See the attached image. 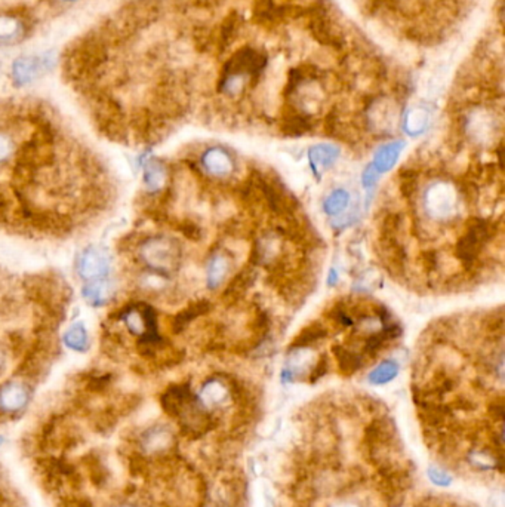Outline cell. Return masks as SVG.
Instances as JSON below:
<instances>
[{
    "mask_svg": "<svg viewBox=\"0 0 505 507\" xmlns=\"http://www.w3.org/2000/svg\"><path fill=\"white\" fill-rule=\"evenodd\" d=\"M495 232H497V227L489 220L471 218L469 221V227H467L465 233L458 239L455 248L456 257L460 258L464 267L470 269L471 266H474L483 248L489 244Z\"/></svg>",
    "mask_w": 505,
    "mask_h": 507,
    "instance_id": "cell-1",
    "label": "cell"
},
{
    "mask_svg": "<svg viewBox=\"0 0 505 507\" xmlns=\"http://www.w3.org/2000/svg\"><path fill=\"white\" fill-rule=\"evenodd\" d=\"M57 52L48 51L36 57H18L12 62V80L16 86L30 85L57 66Z\"/></svg>",
    "mask_w": 505,
    "mask_h": 507,
    "instance_id": "cell-2",
    "label": "cell"
},
{
    "mask_svg": "<svg viewBox=\"0 0 505 507\" xmlns=\"http://www.w3.org/2000/svg\"><path fill=\"white\" fill-rule=\"evenodd\" d=\"M137 449L145 458L163 457L175 447V435L166 424H153L135 438Z\"/></svg>",
    "mask_w": 505,
    "mask_h": 507,
    "instance_id": "cell-3",
    "label": "cell"
},
{
    "mask_svg": "<svg viewBox=\"0 0 505 507\" xmlns=\"http://www.w3.org/2000/svg\"><path fill=\"white\" fill-rule=\"evenodd\" d=\"M139 254H141L143 261L152 267L153 270H169L178 261V255H180V250L176 248L175 244L169 242L167 239L163 237H153L148 239L143 245L141 250H139Z\"/></svg>",
    "mask_w": 505,
    "mask_h": 507,
    "instance_id": "cell-4",
    "label": "cell"
},
{
    "mask_svg": "<svg viewBox=\"0 0 505 507\" xmlns=\"http://www.w3.org/2000/svg\"><path fill=\"white\" fill-rule=\"evenodd\" d=\"M102 57H104V52H102L99 45L85 40L82 45L71 48L70 54L65 57L67 58L65 60V67L71 75L82 76L83 73L97 69L102 61Z\"/></svg>",
    "mask_w": 505,
    "mask_h": 507,
    "instance_id": "cell-5",
    "label": "cell"
},
{
    "mask_svg": "<svg viewBox=\"0 0 505 507\" xmlns=\"http://www.w3.org/2000/svg\"><path fill=\"white\" fill-rule=\"evenodd\" d=\"M32 399L29 386L21 381H8L0 386V411L5 416L21 412Z\"/></svg>",
    "mask_w": 505,
    "mask_h": 507,
    "instance_id": "cell-6",
    "label": "cell"
},
{
    "mask_svg": "<svg viewBox=\"0 0 505 507\" xmlns=\"http://www.w3.org/2000/svg\"><path fill=\"white\" fill-rule=\"evenodd\" d=\"M110 261L104 251L99 248L89 246L88 250L83 251L78 263V272L83 279L86 281H97L102 279L108 274Z\"/></svg>",
    "mask_w": 505,
    "mask_h": 507,
    "instance_id": "cell-7",
    "label": "cell"
},
{
    "mask_svg": "<svg viewBox=\"0 0 505 507\" xmlns=\"http://www.w3.org/2000/svg\"><path fill=\"white\" fill-rule=\"evenodd\" d=\"M212 309V304L208 300H199L189 304L185 309L176 313L172 319V331L174 334H181L183 331L189 327L194 319L207 315Z\"/></svg>",
    "mask_w": 505,
    "mask_h": 507,
    "instance_id": "cell-8",
    "label": "cell"
},
{
    "mask_svg": "<svg viewBox=\"0 0 505 507\" xmlns=\"http://www.w3.org/2000/svg\"><path fill=\"white\" fill-rule=\"evenodd\" d=\"M313 129V121L308 115L298 113L296 110L283 115L280 121V131L286 137H301Z\"/></svg>",
    "mask_w": 505,
    "mask_h": 507,
    "instance_id": "cell-9",
    "label": "cell"
},
{
    "mask_svg": "<svg viewBox=\"0 0 505 507\" xmlns=\"http://www.w3.org/2000/svg\"><path fill=\"white\" fill-rule=\"evenodd\" d=\"M113 294H115L113 285L104 279L92 281L91 283L83 287V297H85L86 301L92 304V306H102V304L108 303L111 297H113Z\"/></svg>",
    "mask_w": 505,
    "mask_h": 507,
    "instance_id": "cell-10",
    "label": "cell"
},
{
    "mask_svg": "<svg viewBox=\"0 0 505 507\" xmlns=\"http://www.w3.org/2000/svg\"><path fill=\"white\" fill-rule=\"evenodd\" d=\"M83 460H85L86 472L91 482L98 488L107 486V484L110 482V470L106 466V463L102 462L101 456L97 454L95 451H92V453H89Z\"/></svg>",
    "mask_w": 505,
    "mask_h": 507,
    "instance_id": "cell-11",
    "label": "cell"
},
{
    "mask_svg": "<svg viewBox=\"0 0 505 507\" xmlns=\"http://www.w3.org/2000/svg\"><path fill=\"white\" fill-rule=\"evenodd\" d=\"M24 24L12 15H0V45L20 42L24 36Z\"/></svg>",
    "mask_w": 505,
    "mask_h": 507,
    "instance_id": "cell-12",
    "label": "cell"
},
{
    "mask_svg": "<svg viewBox=\"0 0 505 507\" xmlns=\"http://www.w3.org/2000/svg\"><path fill=\"white\" fill-rule=\"evenodd\" d=\"M333 355H335L336 362H338L340 371L345 375H351L354 373H357L363 366V357L359 353L353 352V350L350 349H345L344 346H335Z\"/></svg>",
    "mask_w": 505,
    "mask_h": 507,
    "instance_id": "cell-13",
    "label": "cell"
},
{
    "mask_svg": "<svg viewBox=\"0 0 505 507\" xmlns=\"http://www.w3.org/2000/svg\"><path fill=\"white\" fill-rule=\"evenodd\" d=\"M326 335H327V329L322 324H319V322H317V324H312L307 328H304L301 333L295 337L292 343L289 344V350H296V349H304L308 346H313L314 343H317V341L323 340Z\"/></svg>",
    "mask_w": 505,
    "mask_h": 507,
    "instance_id": "cell-14",
    "label": "cell"
},
{
    "mask_svg": "<svg viewBox=\"0 0 505 507\" xmlns=\"http://www.w3.org/2000/svg\"><path fill=\"white\" fill-rule=\"evenodd\" d=\"M401 145H403V143H391L378 150L375 156V162H373V167H375L378 172L388 171L392 165L396 163L397 156L401 150Z\"/></svg>",
    "mask_w": 505,
    "mask_h": 507,
    "instance_id": "cell-15",
    "label": "cell"
},
{
    "mask_svg": "<svg viewBox=\"0 0 505 507\" xmlns=\"http://www.w3.org/2000/svg\"><path fill=\"white\" fill-rule=\"evenodd\" d=\"M166 181V169L162 162L152 161L145 165L144 169V182L148 189L158 190Z\"/></svg>",
    "mask_w": 505,
    "mask_h": 507,
    "instance_id": "cell-16",
    "label": "cell"
},
{
    "mask_svg": "<svg viewBox=\"0 0 505 507\" xmlns=\"http://www.w3.org/2000/svg\"><path fill=\"white\" fill-rule=\"evenodd\" d=\"M252 282H254V273H252L250 270H242L236 278L230 282L226 292H224V297L231 298V300L242 297L243 292H246V290L250 287Z\"/></svg>",
    "mask_w": 505,
    "mask_h": 507,
    "instance_id": "cell-17",
    "label": "cell"
},
{
    "mask_svg": "<svg viewBox=\"0 0 505 507\" xmlns=\"http://www.w3.org/2000/svg\"><path fill=\"white\" fill-rule=\"evenodd\" d=\"M397 373H399V365L392 361H386L371 373L369 381L372 384H386L395 379Z\"/></svg>",
    "mask_w": 505,
    "mask_h": 507,
    "instance_id": "cell-18",
    "label": "cell"
},
{
    "mask_svg": "<svg viewBox=\"0 0 505 507\" xmlns=\"http://www.w3.org/2000/svg\"><path fill=\"white\" fill-rule=\"evenodd\" d=\"M64 341L70 349L78 350V352H83V350H86V346H88L86 329L82 325H73L67 333H65Z\"/></svg>",
    "mask_w": 505,
    "mask_h": 507,
    "instance_id": "cell-19",
    "label": "cell"
},
{
    "mask_svg": "<svg viewBox=\"0 0 505 507\" xmlns=\"http://www.w3.org/2000/svg\"><path fill=\"white\" fill-rule=\"evenodd\" d=\"M349 193L345 190H336L325 202V212L329 215H335L341 212L349 204Z\"/></svg>",
    "mask_w": 505,
    "mask_h": 507,
    "instance_id": "cell-20",
    "label": "cell"
},
{
    "mask_svg": "<svg viewBox=\"0 0 505 507\" xmlns=\"http://www.w3.org/2000/svg\"><path fill=\"white\" fill-rule=\"evenodd\" d=\"M203 163L213 174H224L227 171V159L224 158L222 152L218 149H212L204 154Z\"/></svg>",
    "mask_w": 505,
    "mask_h": 507,
    "instance_id": "cell-21",
    "label": "cell"
},
{
    "mask_svg": "<svg viewBox=\"0 0 505 507\" xmlns=\"http://www.w3.org/2000/svg\"><path fill=\"white\" fill-rule=\"evenodd\" d=\"M400 190L405 196L414 195L416 190V175L412 169H401L400 172Z\"/></svg>",
    "mask_w": 505,
    "mask_h": 507,
    "instance_id": "cell-22",
    "label": "cell"
},
{
    "mask_svg": "<svg viewBox=\"0 0 505 507\" xmlns=\"http://www.w3.org/2000/svg\"><path fill=\"white\" fill-rule=\"evenodd\" d=\"M310 156L313 161L322 162L325 165H327L329 162H332L336 156H338V150L333 149V147H327V145H317L314 149L310 150Z\"/></svg>",
    "mask_w": 505,
    "mask_h": 507,
    "instance_id": "cell-23",
    "label": "cell"
},
{
    "mask_svg": "<svg viewBox=\"0 0 505 507\" xmlns=\"http://www.w3.org/2000/svg\"><path fill=\"white\" fill-rule=\"evenodd\" d=\"M224 272H226V263L222 258H213L209 267V285L211 287H217L220 283Z\"/></svg>",
    "mask_w": 505,
    "mask_h": 507,
    "instance_id": "cell-24",
    "label": "cell"
},
{
    "mask_svg": "<svg viewBox=\"0 0 505 507\" xmlns=\"http://www.w3.org/2000/svg\"><path fill=\"white\" fill-rule=\"evenodd\" d=\"M14 154V140L11 135L0 132V163L6 162Z\"/></svg>",
    "mask_w": 505,
    "mask_h": 507,
    "instance_id": "cell-25",
    "label": "cell"
},
{
    "mask_svg": "<svg viewBox=\"0 0 505 507\" xmlns=\"http://www.w3.org/2000/svg\"><path fill=\"white\" fill-rule=\"evenodd\" d=\"M60 507H95L88 497L67 495L60 500Z\"/></svg>",
    "mask_w": 505,
    "mask_h": 507,
    "instance_id": "cell-26",
    "label": "cell"
},
{
    "mask_svg": "<svg viewBox=\"0 0 505 507\" xmlns=\"http://www.w3.org/2000/svg\"><path fill=\"white\" fill-rule=\"evenodd\" d=\"M428 477L432 479V482L438 485V486H447L449 484L452 482V477L449 476L445 470L438 469V467H432L428 470Z\"/></svg>",
    "mask_w": 505,
    "mask_h": 507,
    "instance_id": "cell-27",
    "label": "cell"
},
{
    "mask_svg": "<svg viewBox=\"0 0 505 507\" xmlns=\"http://www.w3.org/2000/svg\"><path fill=\"white\" fill-rule=\"evenodd\" d=\"M327 371V356L326 355H322L319 362H317V365L313 368L312 371V375H310V381L314 383L320 379V377H323Z\"/></svg>",
    "mask_w": 505,
    "mask_h": 507,
    "instance_id": "cell-28",
    "label": "cell"
},
{
    "mask_svg": "<svg viewBox=\"0 0 505 507\" xmlns=\"http://www.w3.org/2000/svg\"><path fill=\"white\" fill-rule=\"evenodd\" d=\"M180 230L187 237L193 239V241H198V239H200V228L194 223H191V221H184V223L180 226Z\"/></svg>",
    "mask_w": 505,
    "mask_h": 507,
    "instance_id": "cell-29",
    "label": "cell"
},
{
    "mask_svg": "<svg viewBox=\"0 0 505 507\" xmlns=\"http://www.w3.org/2000/svg\"><path fill=\"white\" fill-rule=\"evenodd\" d=\"M377 178H378V171L375 169L373 165H369V167L366 168V171L363 172V184L366 187H371L372 184L377 181Z\"/></svg>",
    "mask_w": 505,
    "mask_h": 507,
    "instance_id": "cell-30",
    "label": "cell"
},
{
    "mask_svg": "<svg viewBox=\"0 0 505 507\" xmlns=\"http://www.w3.org/2000/svg\"><path fill=\"white\" fill-rule=\"evenodd\" d=\"M424 266L428 270H434L437 267V254L436 252H425L424 255Z\"/></svg>",
    "mask_w": 505,
    "mask_h": 507,
    "instance_id": "cell-31",
    "label": "cell"
},
{
    "mask_svg": "<svg viewBox=\"0 0 505 507\" xmlns=\"http://www.w3.org/2000/svg\"><path fill=\"white\" fill-rule=\"evenodd\" d=\"M108 507H139V506L137 503H132V502L126 500V497H124V499L115 502L113 504H110Z\"/></svg>",
    "mask_w": 505,
    "mask_h": 507,
    "instance_id": "cell-32",
    "label": "cell"
},
{
    "mask_svg": "<svg viewBox=\"0 0 505 507\" xmlns=\"http://www.w3.org/2000/svg\"><path fill=\"white\" fill-rule=\"evenodd\" d=\"M332 507H359V506L353 504V503H338V504H335Z\"/></svg>",
    "mask_w": 505,
    "mask_h": 507,
    "instance_id": "cell-33",
    "label": "cell"
},
{
    "mask_svg": "<svg viewBox=\"0 0 505 507\" xmlns=\"http://www.w3.org/2000/svg\"><path fill=\"white\" fill-rule=\"evenodd\" d=\"M5 420H6V416H5V414L2 411H0V424L5 423Z\"/></svg>",
    "mask_w": 505,
    "mask_h": 507,
    "instance_id": "cell-34",
    "label": "cell"
},
{
    "mask_svg": "<svg viewBox=\"0 0 505 507\" xmlns=\"http://www.w3.org/2000/svg\"><path fill=\"white\" fill-rule=\"evenodd\" d=\"M5 444V438L3 436H0V447H2Z\"/></svg>",
    "mask_w": 505,
    "mask_h": 507,
    "instance_id": "cell-35",
    "label": "cell"
},
{
    "mask_svg": "<svg viewBox=\"0 0 505 507\" xmlns=\"http://www.w3.org/2000/svg\"><path fill=\"white\" fill-rule=\"evenodd\" d=\"M3 370V362H2V357H0V373H2Z\"/></svg>",
    "mask_w": 505,
    "mask_h": 507,
    "instance_id": "cell-36",
    "label": "cell"
},
{
    "mask_svg": "<svg viewBox=\"0 0 505 507\" xmlns=\"http://www.w3.org/2000/svg\"><path fill=\"white\" fill-rule=\"evenodd\" d=\"M62 2H73V0H62Z\"/></svg>",
    "mask_w": 505,
    "mask_h": 507,
    "instance_id": "cell-37",
    "label": "cell"
}]
</instances>
